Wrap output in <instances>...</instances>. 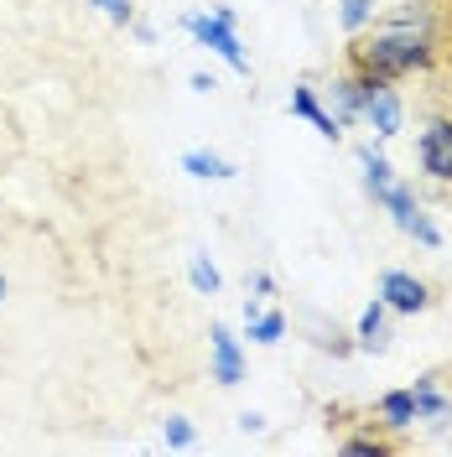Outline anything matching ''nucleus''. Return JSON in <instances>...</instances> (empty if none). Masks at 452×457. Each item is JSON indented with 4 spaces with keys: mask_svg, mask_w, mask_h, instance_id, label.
<instances>
[{
    "mask_svg": "<svg viewBox=\"0 0 452 457\" xmlns=\"http://www.w3.org/2000/svg\"><path fill=\"white\" fill-rule=\"evenodd\" d=\"M182 171L198 177V182H229V177H239V167L224 162V156H213V151H188L182 156Z\"/></svg>",
    "mask_w": 452,
    "mask_h": 457,
    "instance_id": "nucleus-14",
    "label": "nucleus"
},
{
    "mask_svg": "<svg viewBox=\"0 0 452 457\" xmlns=\"http://www.w3.org/2000/svg\"><path fill=\"white\" fill-rule=\"evenodd\" d=\"M188 281H193V291H198V296H219V291H224V276H219V265H213L208 255L188 260Z\"/></svg>",
    "mask_w": 452,
    "mask_h": 457,
    "instance_id": "nucleus-15",
    "label": "nucleus"
},
{
    "mask_svg": "<svg viewBox=\"0 0 452 457\" xmlns=\"http://www.w3.org/2000/svg\"><path fill=\"white\" fill-rule=\"evenodd\" d=\"M343 453H348V457H390L396 447H390L385 436H348V442H343Z\"/></svg>",
    "mask_w": 452,
    "mask_h": 457,
    "instance_id": "nucleus-19",
    "label": "nucleus"
},
{
    "mask_svg": "<svg viewBox=\"0 0 452 457\" xmlns=\"http://www.w3.org/2000/svg\"><path fill=\"white\" fill-rule=\"evenodd\" d=\"M5 291H11V281H5V270H0V302H5Z\"/></svg>",
    "mask_w": 452,
    "mask_h": 457,
    "instance_id": "nucleus-25",
    "label": "nucleus"
},
{
    "mask_svg": "<svg viewBox=\"0 0 452 457\" xmlns=\"http://www.w3.org/2000/svg\"><path fill=\"white\" fill-rule=\"evenodd\" d=\"M182 31H188L198 47L219 53L234 73H250V57L239 47V31H234V21H224L219 11H188V16H182Z\"/></svg>",
    "mask_w": 452,
    "mask_h": 457,
    "instance_id": "nucleus-2",
    "label": "nucleus"
},
{
    "mask_svg": "<svg viewBox=\"0 0 452 457\" xmlns=\"http://www.w3.org/2000/svg\"><path fill=\"white\" fill-rule=\"evenodd\" d=\"M188 84H193V94H213V88H219V84H213V79H208V73H193Z\"/></svg>",
    "mask_w": 452,
    "mask_h": 457,
    "instance_id": "nucleus-24",
    "label": "nucleus"
},
{
    "mask_svg": "<svg viewBox=\"0 0 452 457\" xmlns=\"http://www.w3.org/2000/svg\"><path fill=\"white\" fill-rule=\"evenodd\" d=\"M208 348H213V379H219L224 390H234V385L245 379V348H239V338L229 333L224 322H213V328H208Z\"/></svg>",
    "mask_w": 452,
    "mask_h": 457,
    "instance_id": "nucleus-7",
    "label": "nucleus"
},
{
    "mask_svg": "<svg viewBox=\"0 0 452 457\" xmlns=\"http://www.w3.org/2000/svg\"><path fill=\"white\" fill-rule=\"evenodd\" d=\"M354 62L380 73V79H406V73H426L437 62V37L416 27H385L369 42L354 47Z\"/></svg>",
    "mask_w": 452,
    "mask_h": 457,
    "instance_id": "nucleus-1",
    "label": "nucleus"
},
{
    "mask_svg": "<svg viewBox=\"0 0 452 457\" xmlns=\"http://www.w3.org/2000/svg\"><path fill=\"white\" fill-rule=\"evenodd\" d=\"M354 156H359V167H364V193L374 203H380V193L396 182V167H390V156L380 151L374 141H364V145H354Z\"/></svg>",
    "mask_w": 452,
    "mask_h": 457,
    "instance_id": "nucleus-10",
    "label": "nucleus"
},
{
    "mask_svg": "<svg viewBox=\"0 0 452 457\" xmlns=\"http://www.w3.org/2000/svg\"><path fill=\"white\" fill-rule=\"evenodd\" d=\"M193 442H198V427H193L188 416H167V447L172 453H188Z\"/></svg>",
    "mask_w": 452,
    "mask_h": 457,
    "instance_id": "nucleus-18",
    "label": "nucleus"
},
{
    "mask_svg": "<svg viewBox=\"0 0 452 457\" xmlns=\"http://www.w3.org/2000/svg\"><path fill=\"white\" fill-rule=\"evenodd\" d=\"M354 348H364V353H385L390 348V307L374 296L364 312H359V328H354Z\"/></svg>",
    "mask_w": 452,
    "mask_h": 457,
    "instance_id": "nucleus-9",
    "label": "nucleus"
},
{
    "mask_svg": "<svg viewBox=\"0 0 452 457\" xmlns=\"http://www.w3.org/2000/svg\"><path fill=\"white\" fill-rule=\"evenodd\" d=\"M250 286H255V296H276V276H271V270H255Z\"/></svg>",
    "mask_w": 452,
    "mask_h": 457,
    "instance_id": "nucleus-21",
    "label": "nucleus"
},
{
    "mask_svg": "<svg viewBox=\"0 0 452 457\" xmlns=\"http://www.w3.org/2000/svg\"><path fill=\"white\" fill-rule=\"evenodd\" d=\"M359 120H364L380 141H390V136H400V130H406V99H400L390 84H380L374 94H369V104H364V114H359Z\"/></svg>",
    "mask_w": 452,
    "mask_h": 457,
    "instance_id": "nucleus-6",
    "label": "nucleus"
},
{
    "mask_svg": "<svg viewBox=\"0 0 452 457\" xmlns=\"http://www.w3.org/2000/svg\"><path fill=\"white\" fill-rule=\"evenodd\" d=\"M245 333H250V343H281L286 338V317L271 312V307H260V302H245Z\"/></svg>",
    "mask_w": 452,
    "mask_h": 457,
    "instance_id": "nucleus-12",
    "label": "nucleus"
},
{
    "mask_svg": "<svg viewBox=\"0 0 452 457\" xmlns=\"http://www.w3.org/2000/svg\"><path fill=\"white\" fill-rule=\"evenodd\" d=\"M380 84H390V79L369 73V68H359V62H354L348 73H339V79H333V88H328V94H333V114H339V125H343V130H348V125H354V120L364 114L369 94H374Z\"/></svg>",
    "mask_w": 452,
    "mask_h": 457,
    "instance_id": "nucleus-3",
    "label": "nucleus"
},
{
    "mask_svg": "<svg viewBox=\"0 0 452 457\" xmlns=\"http://www.w3.org/2000/svg\"><path fill=\"white\" fill-rule=\"evenodd\" d=\"M239 431H245V436L265 431V416H260V411H245V416H239Z\"/></svg>",
    "mask_w": 452,
    "mask_h": 457,
    "instance_id": "nucleus-22",
    "label": "nucleus"
},
{
    "mask_svg": "<svg viewBox=\"0 0 452 457\" xmlns=\"http://www.w3.org/2000/svg\"><path fill=\"white\" fill-rule=\"evenodd\" d=\"M380 421L390 431H411L416 427V395L411 390H385L380 395Z\"/></svg>",
    "mask_w": 452,
    "mask_h": 457,
    "instance_id": "nucleus-13",
    "label": "nucleus"
},
{
    "mask_svg": "<svg viewBox=\"0 0 452 457\" xmlns=\"http://www.w3.org/2000/svg\"><path fill=\"white\" fill-rule=\"evenodd\" d=\"M411 395H416V421H426V427H442L452 416V400L437 390V374H422V379L411 385Z\"/></svg>",
    "mask_w": 452,
    "mask_h": 457,
    "instance_id": "nucleus-11",
    "label": "nucleus"
},
{
    "mask_svg": "<svg viewBox=\"0 0 452 457\" xmlns=\"http://www.w3.org/2000/svg\"><path fill=\"white\" fill-rule=\"evenodd\" d=\"M88 5H99L114 27H130V21H136V5H130V0H88Z\"/></svg>",
    "mask_w": 452,
    "mask_h": 457,
    "instance_id": "nucleus-20",
    "label": "nucleus"
},
{
    "mask_svg": "<svg viewBox=\"0 0 452 457\" xmlns=\"http://www.w3.org/2000/svg\"><path fill=\"white\" fill-rule=\"evenodd\" d=\"M130 31H136V42H146V47L156 42V27H151V21H130Z\"/></svg>",
    "mask_w": 452,
    "mask_h": 457,
    "instance_id": "nucleus-23",
    "label": "nucleus"
},
{
    "mask_svg": "<svg viewBox=\"0 0 452 457\" xmlns=\"http://www.w3.org/2000/svg\"><path fill=\"white\" fill-rule=\"evenodd\" d=\"M339 21H343V31H359L374 21V0H339Z\"/></svg>",
    "mask_w": 452,
    "mask_h": 457,
    "instance_id": "nucleus-17",
    "label": "nucleus"
},
{
    "mask_svg": "<svg viewBox=\"0 0 452 457\" xmlns=\"http://www.w3.org/2000/svg\"><path fill=\"white\" fill-rule=\"evenodd\" d=\"M400 234H411V239H416V245H426V250H442V228L426 219V208H416V213L406 219V228H400Z\"/></svg>",
    "mask_w": 452,
    "mask_h": 457,
    "instance_id": "nucleus-16",
    "label": "nucleus"
},
{
    "mask_svg": "<svg viewBox=\"0 0 452 457\" xmlns=\"http://www.w3.org/2000/svg\"><path fill=\"white\" fill-rule=\"evenodd\" d=\"M291 114H297V120H307L322 141H343L339 114L322 110V99H317V88H312V84H297V88H291Z\"/></svg>",
    "mask_w": 452,
    "mask_h": 457,
    "instance_id": "nucleus-8",
    "label": "nucleus"
},
{
    "mask_svg": "<svg viewBox=\"0 0 452 457\" xmlns=\"http://www.w3.org/2000/svg\"><path fill=\"white\" fill-rule=\"evenodd\" d=\"M380 302L400 317H416V312L431 307V286H426L422 276H411V270H385V276H380Z\"/></svg>",
    "mask_w": 452,
    "mask_h": 457,
    "instance_id": "nucleus-5",
    "label": "nucleus"
},
{
    "mask_svg": "<svg viewBox=\"0 0 452 457\" xmlns=\"http://www.w3.org/2000/svg\"><path fill=\"white\" fill-rule=\"evenodd\" d=\"M416 162L431 182H452V120L448 114H437V120H426V130L416 136Z\"/></svg>",
    "mask_w": 452,
    "mask_h": 457,
    "instance_id": "nucleus-4",
    "label": "nucleus"
}]
</instances>
